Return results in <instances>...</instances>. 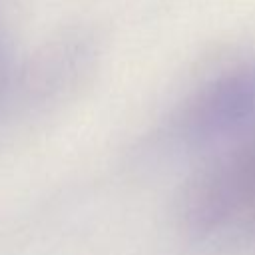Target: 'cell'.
Here are the masks:
<instances>
[{
  "mask_svg": "<svg viewBox=\"0 0 255 255\" xmlns=\"http://www.w3.org/2000/svg\"><path fill=\"white\" fill-rule=\"evenodd\" d=\"M255 104V78L233 76L205 92L185 116L187 135H211L237 122Z\"/></svg>",
  "mask_w": 255,
  "mask_h": 255,
  "instance_id": "6da1fadb",
  "label": "cell"
},
{
  "mask_svg": "<svg viewBox=\"0 0 255 255\" xmlns=\"http://www.w3.org/2000/svg\"><path fill=\"white\" fill-rule=\"evenodd\" d=\"M0 86H2V58H0Z\"/></svg>",
  "mask_w": 255,
  "mask_h": 255,
  "instance_id": "7a4b0ae2",
  "label": "cell"
}]
</instances>
